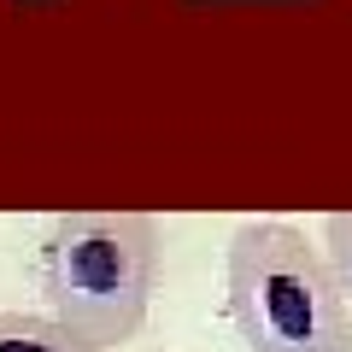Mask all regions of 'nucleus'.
I'll use <instances>...</instances> for the list:
<instances>
[{
  "label": "nucleus",
  "mask_w": 352,
  "mask_h": 352,
  "mask_svg": "<svg viewBox=\"0 0 352 352\" xmlns=\"http://www.w3.org/2000/svg\"><path fill=\"white\" fill-rule=\"evenodd\" d=\"M229 323L247 352H352V305L329 258L282 217H258L223 252Z\"/></svg>",
  "instance_id": "obj_1"
},
{
  "label": "nucleus",
  "mask_w": 352,
  "mask_h": 352,
  "mask_svg": "<svg viewBox=\"0 0 352 352\" xmlns=\"http://www.w3.org/2000/svg\"><path fill=\"white\" fill-rule=\"evenodd\" d=\"M159 223L141 212H71L41 241L47 317L82 335L94 352L129 340L159 294Z\"/></svg>",
  "instance_id": "obj_2"
},
{
  "label": "nucleus",
  "mask_w": 352,
  "mask_h": 352,
  "mask_svg": "<svg viewBox=\"0 0 352 352\" xmlns=\"http://www.w3.org/2000/svg\"><path fill=\"white\" fill-rule=\"evenodd\" d=\"M0 352H94L47 311H0Z\"/></svg>",
  "instance_id": "obj_3"
},
{
  "label": "nucleus",
  "mask_w": 352,
  "mask_h": 352,
  "mask_svg": "<svg viewBox=\"0 0 352 352\" xmlns=\"http://www.w3.org/2000/svg\"><path fill=\"white\" fill-rule=\"evenodd\" d=\"M323 258L340 282V300L352 305V212H335L323 217Z\"/></svg>",
  "instance_id": "obj_4"
}]
</instances>
